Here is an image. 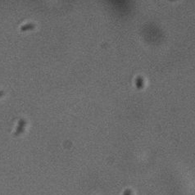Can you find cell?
<instances>
[{
	"label": "cell",
	"instance_id": "1",
	"mask_svg": "<svg viewBox=\"0 0 195 195\" xmlns=\"http://www.w3.org/2000/svg\"><path fill=\"white\" fill-rule=\"evenodd\" d=\"M34 27V25H31V24H30V25H25L24 27H22L21 30H31V29H33Z\"/></svg>",
	"mask_w": 195,
	"mask_h": 195
}]
</instances>
